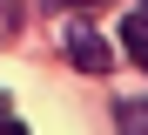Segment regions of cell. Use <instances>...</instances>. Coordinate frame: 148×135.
Segmentation results:
<instances>
[{
    "label": "cell",
    "instance_id": "3957f363",
    "mask_svg": "<svg viewBox=\"0 0 148 135\" xmlns=\"http://www.w3.org/2000/svg\"><path fill=\"white\" fill-rule=\"evenodd\" d=\"M121 47L148 68V14H128V20H121Z\"/></svg>",
    "mask_w": 148,
    "mask_h": 135
},
{
    "label": "cell",
    "instance_id": "277c9868",
    "mask_svg": "<svg viewBox=\"0 0 148 135\" xmlns=\"http://www.w3.org/2000/svg\"><path fill=\"white\" fill-rule=\"evenodd\" d=\"M0 135H27V128H20V122H14V115H7V122H0Z\"/></svg>",
    "mask_w": 148,
    "mask_h": 135
},
{
    "label": "cell",
    "instance_id": "8992f818",
    "mask_svg": "<svg viewBox=\"0 0 148 135\" xmlns=\"http://www.w3.org/2000/svg\"><path fill=\"white\" fill-rule=\"evenodd\" d=\"M0 122H7V101H0Z\"/></svg>",
    "mask_w": 148,
    "mask_h": 135
},
{
    "label": "cell",
    "instance_id": "52a82bcc",
    "mask_svg": "<svg viewBox=\"0 0 148 135\" xmlns=\"http://www.w3.org/2000/svg\"><path fill=\"white\" fill-rule=\"evenodd\" d=\"M141 14H148V7H141Z\"/></svg>",
    "mask_w": 148,
    "mask_h": 135
},
{
    "label": "cell",
    "instance_id": "6da1fadb",
    "mask_svg": "<svg viewBox=\"0 0 148 135\" xmlns=\"http://www.w3.org/2000/svg\"><path fill=\"white\" fill-rule=\"evenodd\" d=\"M61 41H67V61L81 68V74H108V68H114V47L101 41V27H88L81 14H67V27H61Z\"/></svg>",
    "mask_w": 148,
    "mask_h": 135
},
{
    "label": "cell",
    "instance_id": "7a4b0ae2",
    "mask_svg": "<svg viewBox=\"0 0 148 135\" xmlns=\"http://www.w3.org/2000/svg\"><path fill=\"white\" fill-rule=\"evenodd\" d=\"M114 128H121V135H148V95L114 101Z\"/></svg>",
    "mask_w": 148,
    "mask_h": 135
},
{
    "label": "cell",
    "instance_id": "5b68a950",
    "mask_svg": "<svg viewBox=\"0 0 148 135\" xmlns=\"http://www.w3.org/2000/svg\"><path fill=\"white\" fill-rule=\"evenodd\" d=\"M61 7H67V0H61ZM74 7H94V0H74Z\"/></svg>",
    "mask_w": 148,
    "mask_h": 135
}]
</instances>
